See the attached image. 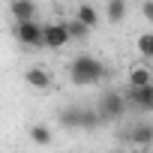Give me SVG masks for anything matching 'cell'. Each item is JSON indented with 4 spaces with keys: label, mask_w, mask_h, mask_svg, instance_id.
Here are the masks:
<instances>
[{
    "label": "cell",
    "mask_w": 153,
    "mask_h": 153,
    "mask_svg": "<svg viewBox=\"0 0 153 153\" xmlns=\"http://www.w3.org/2000/svg\"><path fill=\"white\" fill-rule=\"evenodd\" d=\"M63 24H66V33H69V42H81V39H87V36H90V30H87V27H84L81 21H75L72 15H69V18H66Z\"/></svg>",
    "instance_id": "14"
},
{
    "label": "cell",
    "mask_w": 153,
    "mask_h": 153,
    "mask_svg": "<svg viewBox=\"0 0 153 153\" xmlns=\"http://www.w3.org/2000/svg\"><path fill=\"white\" fill-rule=\"evenodd\" d=\"M123 99H126V105L135 108V111H150V108H153V84H150V87H129V90L123 93Z\"/></svg>",
    "instance_id": "6"
},
{
    "label": "cell",
    "mask_w": 153,
    "mask_h": 153,
    "mask_svg": "<svg viewBox=\"0 0 153 153\" xmlns=\"http://www.w3.org/2000/svg\"><path fill=\"white\" fill-rule=\"evenodd\" d=\"M96 126H102L96 108H81V129H96Z\"/></svg>",
    "instance_id": "16"
},
{
    "label": "cell",
    "mask_w": 153,
    "mask_h": 153,
    "mask_svg": "<svg viewBox=\"0 0 153 153\" xmlns=\"http://www.w3.org/2000/svg\"><path fill=\"white\" fill-rule=\"evenodd\" d=\"M108 78V66L93 54H78L69 63V81L78 87H96Z\"/></svg>",
    "instance_id": "1"
},
{
    "label": "cell",
    "mask_w": 153,
    "mask_h": 153,
    "mask_svg": "<svg viewBox=\"0 0 153 153\" xmlns=\"http://www.w3.org/2000/svg\"><path fill=\"white\" fill-rule=\"evenodd\" d=\"M135 48H138V54L144 57V60H150L153 63V33L147 30V33H141L138 39H135Z\"/></svg>",
    "instance_id": "15"
},
{
    "label": "cell",
    "mask_w": 153,
    "mask_h": 153,
    "mask_svg": "<svg viewBox=\"0 0 153 153\" xmlns=\"http://www.w3.org/2000/svg\"><path fill=\"white\" fill-rule=\"evenodd\" d=\"M24 84L27 87H33V90H51L54 87V78H51V72L48 69H42V66H27L24 69Z\"/></svg>",
    "instance_id": "7"
},
{
    "label": "cell",
    "mask_w": 153,
    "mask_h": 153,
    "mask_svg": "<svg viewBox=\"0 0 153 153\" xmlns=\"http://www.w3.org/2000/svg\"><path fill=\"white\" fill-rule=\"evenodd\" d=\"M9 12H12L15 24H21V21H36V15H39L36 0H12V3H9Z\"/></svg>",
    "instance_id": "8"
},
{
    "label": "cell",
    "mask_w": 153,
    "mask_h": 153,
    "mask_svg": "<svg viewBox=\"0 0 153 153\" xmlns=\"http://www.w3.org/2000/svg\"><path fill=\"white\" fill-rule=\"evenodd\" d=\"M69 45V33H66V24L63 21H45L42 24V48L48 51H60Z\"/></svg>",
    "instance_id": "3"
},
{
    "label": "cell",
    "mask_w": 153,
    "mask_h": 153,
    "mask_svg": "<svg viewBox=\"0 0 153 153\" xmlns=\"http://www.w3.org/2000/svg\"><path fill=\"white\" fill-rule=\"evenodd\" d=\"M126 78H129V87H150L153 84V69L144 66V63H135L126 72Z\"/></svg>",
    "instance_id": "10"
},
{
    "label": "cell",
    "mask_w": 153,
    "mask_h": 153,
    "mask_svg": "<svg viewBox=\"0 0 153 153\" xmlns=\"http://www.w3.org/2000/svg\"><path fill=\"white\" fill-rule=\"evenodd\" d=\"M72 18H75V21H81L87 30H93V27H99L102 12H99L93 3H78V6H75V12H72Z\"/></svg>",
    "instance_id": "9"
},
{
    "label": "cell",
    "mask_w": 153,
    "mask_h": 153,
    "mask_svg": "<svg viewBox=\"0 0 153 153\" xmlns=\"http://www.w3.org/2000/svg\"><path fill=\"white\" fill-rule=\"evenodd\" d=\"M27 138H30L36 147H48V144L54 141V132H51V126H45V123H33V126L27 129Z\"/></svg>",
    "instance_id": "13"
},
{
    "label": "cell",
    "mask_w": 153,
    "mask_h": 153,
    "mask_svg": "<svg viewBox=\"0 0 153 153\" xmlns=\"http://www.w3.org/2000/svg\"><path fill=\"white\" fill-rule=\"evenodd\" d=\"M111 153H126V150H111Z\"/></svg>",
    "instance_id": "18"
},
{
    "label": "cell",
    "mask_w": 153,
    "mask_h": 153,
    "mask_svg": "<svg viewBox=\"0 0 153 153\" xmlns=\"http://www.w3.org/2000/svg\"><path fill=\"white\" fill-rule=\"evenodd\" d=\"M141 15H144V21L153 24V0H141Z\"/></svg>",
    "instance_id": "17"
},
{
    "label": "cell",
    "mask_w": 153,
    "mask_h": 153,
    "mask_svg": "<svg viewBox=\"0 0 153 153\" xmlns=\"http://www.w3.org/2000/svg\"><path fill=\"white\" fill-rule=\"evenodd\" d=\"M102 15H105L111 24H123V21H126V15H129V3H126V0H108Z\"/></svg>",
    "instance_id": "12"
},
{
    "label": "cell",
    "mask_w": 153,
    "mask_h": 153,
    "mask_svg": "<svg viewBox=\"0 0 153 153\" xmlns=\"http://www.w3.org/2000/svg\"><path fill=\"white\" fill-rule=\"evenodd\" d=\"M57 123L63 129H81V105H66L57 114Z\"/></svg>",
    "instance_id": "11"
},
{
    "label": "cell",
    "mask_w": 153,
    "mask_h": 153,
    "mask_svg": "<svg viewBox=\"0 0 153 153\" xmlns=\"http://www.w3.org/2000/svg\"><path fill=\"white\" fill-rule=\"evenodd\" d=\"M120 138L129 141V144H135L138 150H147V147H153V123L150 120H138L132 129L120 132Z\"/></svg>",
    "instance_id": "5"
},
{
    "label": "cell",
    "mask_w": 153,
    "mask_h": 153,
    "mask_svg": "<svg viewBox=\"0 0 153 153\" xmlns=\"http://www.w3.org/2000/svg\"><path fill=\"white\" fill-rule=\"evenodd\" d=\"M93 108H96V114H99V120H102V123L123 120V117H126V111H129V105H126V99H123V93H120V90H105Z\"/></svg>",
    "instance_id": "2"
},
{
    "label": "cell",
    "mask_w": 153,
    "mask_h": 153,
    "mask_svg": "<svg viewBox=\"0 0 153 153\" xmlns=\"http://www.w3.org/2000/svg\"><path fill=\"white\" fill-rule=\"evenodd\" d=\"M12 36L24 48H42V24L39 21H21L12 27Z\"/></svg>",
    "instance_id": "4"
}]
</instances>
